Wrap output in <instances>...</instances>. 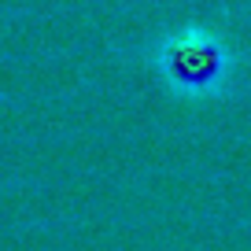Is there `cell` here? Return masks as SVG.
<instances>
[{
    "instance_id": "6da1fadb",
    "label": "cell",
    "mask_w": 251,
    "mask_h": 251,
    "mask_svg": "<svg viewBox=\"0 0 251 251\" xmlns=\"http://www.w3.org/2000/svg\"><path fill=\"white\" fill-rule=\"evenodd\" d=\"M148 63L177 100H214L229 89L236 71V52L229 37L214 26L188 23L159 33L148 45Z\"/></svg>"
}]
</instances>
